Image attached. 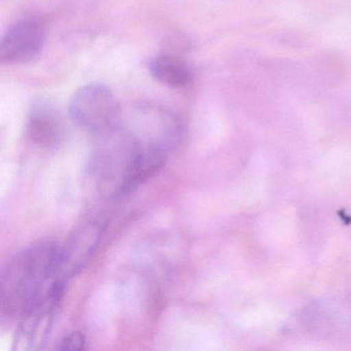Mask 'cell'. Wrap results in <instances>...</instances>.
Returning <instances> with one entry per match:
<instances>
[{
  "label": "cell",
  "instance_id": "1",
  "mask_svg": "<svg viewBox=\"0 0 351 351\" xmlns=\"http://www.w3.org/2000/svg\"><path fill=\"white\" fill-rule=\"evenodd\" d=\"M99 137L88 170L106 198H122L134 192L167 160L168 155L147 149L120 125Z\"/></svg>",
  "mask_w": 351,
  "mask_h": 351
},
{
  "label": "cell",
  "instance_id": "2",
  "mask_svg": "<svg viewBox=\"0 0 351 351\" xmlns=\"http://www.w3.org/2000/svg\"><path fill=\"white\" fill-rule=\"evenodd\" d=\"M61 276L60 246L40 241L18 252L1 272V310L22 318L43 301L64 291Z\"/></svg>",
  "mask_w": 351,
  "mask_h": 351
},
{
  "label": "cell",
  "instance_id": "3",
  "mask_svg": "<svg viewBox=\"0 0 351 351\" xmlns=\"http://www.w3.org/2000/svg\"><path fill=\"white\" fill-rule=\"evenodd\" d=\"M123 108L106 86L90 84L80 88L69 102L73 122L87 132L101 136L120 124Z\"/></svg>",
  "mask_w": 351,
  "mask_h": 351
},
{
  "label": "cell",
  "instance_id": "4",
  "mask_svg": "<svg viewBox=\"0 0 351 351\" xmlns=\"http://www.w3.org/2000/svg\"><path fill=\"white\" fill-rule=\"evenodd\" d=\"M45 30L40 22L21 20L10 26L1 38L0 59L5 64L18 65L30 62L42 52Z\"/></svg>",
  "mask_w": 351,
  "mask_h": 351
},
{
  "label": "cell",
  "instance_id": "5",
  "mask_svg": "<svg viewBox=\"0 0 351 351\" xmlns=\"http://www.w3.org/2000/svg\"><path fill=\"white\" fill-rule=\"evenodd\" d=\"M104 226L100 221H90L73 231L64 245L60 246L61 276L71 278L84 268L100 243Z\"/></svg>",
  "mask_w": 351,
  "mask_h": 351
},
{
  "label": "cell",
  "instance_id": "6",
  "mask_svg": "<svg viewBox=\"0 0 351 351\" xmlns=\"http://www.w3.org/2000/svg\"><path fill=\"white\" fill-rule=\"evenodd\" d=\"M26 132L32 143L44 149L58 147L64 138L60 116L47 104H36L30 110Z\"/></svg>",
  "mask_w": 351,
  "mask_h": 351
},
{
  "label": "cell",
  "instance_id": "7",
  "mask_svg": "<svg viewBox=\"0 0 351 351\" xmlns=\"http://www.w3.org/2000/svg\"><path fill=\"white\" fill-rule=\"evenodd\" d=\"M149 71L156 81L174 89L189 87L194 80V73L190 66L182 59L172 55H158L152 58Z\"/></svg>",
  "mask_w": 351,
  "mask_h": 351
},
{
  "label": "cell",
  "instance_id": "8",
  "mask_svg": "<svg viewBox=\"0 0 351 351\" xmlns=\"http://www.w3.org/2000/svg\"><path fill=\"white\" fill-rule=\"evenodd\" d=\"M86 343L87 341H86V337L84 336L83 332H73L66 335L60 341L57 348L59 350L80 351L85 349Z\"/></svg>",
  "mask_w": 351,
  "mask_h": 351
}]
</instances>
